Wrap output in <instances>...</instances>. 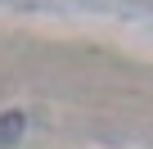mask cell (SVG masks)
Listing matches in <instances>:
<instances>
[{"label": "cell", "mask_w": 153, "mask_h": 149, "mask_svg": "<svg viewBox=\"0 0 153 149\" xmlns=\"http://www.w3.org/2000/svg\"><path fill=\"white\" fill-rule=\"evenodd\" d=\"M23 131H27V118L23 113H0V145H14Z\"/></svg>", "instance_id": "1"}]
</instances>
